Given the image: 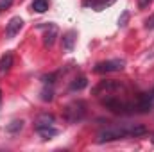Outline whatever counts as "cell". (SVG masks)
<instances>
[{
	"mask_svg": "<svg viewBox=\"0 0 154 152\" xmlns=\"http://www.w3.org/2000/svg\"><path fill=\"white\" fill-rule=\"evenodd\" d=\"M0 106H2V90H0Z\"/></svg>",
	"mask_w": 154,
	"mask_h": 152,
	"instance_id": "cell-20",
	"label": "cell"
},
{
	"mask_svg": "<svg viewBox=\"0 0 154 152\" xmlns=\"http://www.w3.org/2000/svg\"><path fill=\"white\" fill-rule=\"evenodd\" d=\"M125 66V61L124 59H111V61H102V63H97L93 72L95 74H109V72H120L124 70Z\"/></svg>",
	"mask_w": 154,
	"mask_h": 152,
	"instance_id": "cell-3",
	"label": "cell"
},
{
	"mask_svg": "<svg viewBox=\"0 0 154 152\" xmlns=\"http://www.w3.org/2000/svg\"><path fill=\"white\" fill-rule=\"evenodd\" d=\"M22 129H23V120H14V122H11L7 125V132H11V134H16Z\"/></svg>",
	"mask_w": 154,
	"mask_h": 152,
	"instance_id": "cell-13",
	"label": "cell"
},
{
	"mask_svg": "<svg viewBox=\"0 0 154 152\" xmlns=\"http://www.w3.org/2000/svg\"><path fill=\"white\" fill-rule=\"evenodd\" d=\"M116 0H100V2H97V5L93 7L95 11H102V9H106V7H109L111 4H115Z\"/></svg>",
	"mask_w": 154,
	"mask_h": 152,
	"instance_id": "cell-15",
	"label": "cell"
},
{
	"mask_svg": "<svg viewBox=\"0 0 154 152\" xmlns=\"http://www.w3.org/2000/svg\"><path fill=\"white\" fill-rule=\"evenodd\" d=\"M75 39H77V32L75 31H68L63 36V48L66 52H72L74 50V45H75Z\"/></svg>",
	"mask_w": 154,
	"mask_h": 152,
	"instance_id": "cell-7",
	"label": "cell"
},
{
	"mask_svg": "<svg viewBox=\"0 0 154 152\" xmlns=\"http://www.w3.org/2000/svg\"><path fill=\"white\" fill-rule=\"evenodd\" d=\"M52 99H54V91H52V88H43V90H41V100L50 102Z\"/></svg>",
	"mask_w": 154,
	"mask_h": 152,
	"instance_id": "cell-14",
	"label": "cell"
},
{
	"mask_svg": "<svg viewBox=\"0 0 154 152\" xmlns=\"http://www.w3.org/2000/svg\"><path fill=\"white\" fill-rule=\"evenodd\" d=\"M22 25H23V20H22L20 16H13V18L9 20V23H7V27H5V36H7V38H14V36L20 32Z\"/></svg>",
	"mask_w": 154,
	"mask_h": 152,
	"instance_id": "cell-5",
	"label": "cell"
},
{
	"mask_svg": "<svg viewBox=\"0 0 154 152\" xmlns=\"http://www.w3.org/2000/svg\"><path fill=\"white\" fill-rule=\"evenodd\" d=\"M152 143H154V136H152Z\"/></svg>",
	"mask_w": 154,
	"mask_h": 152,
	"instance_id": "cell-21",
	"label": "cell"
},
{
	"mask_svg": "<svg viewBox=\"0 0 154 152\" xmlns=\"http://www.w3.org/2000/svg\"><path fill=\"white\" fill-rule=\"evenodd\" d=\"M54 123V114H48V113H41L36 120V125L34 127H45V125H52Z\"/></svg>",
	"mask_w": 154,
	"mask_h": 152,
	"instance_id": "cell-10",
	"label": "cell"
},
{
	"mask_svg": "<svg viewBox=\"0 0 154 152\" xmlns=\"http://www.w3.org/2000/svg\"><path fill=\"white\" fill-rule=\"evenodd\" d=\"M88 86V81H86V77H77L72 81V84H70V91H81V90H84Z\"/></svg>",
	"mask_w": 154,
	"mask_h": 152,
	"instance_id": "cell-11",
	"label": "cell"
},
{
	"mask_svg": "<svg viewBox=\"0 0 154 152\" xmlns=\"http://www.w3.org/2000/svg\"><path fill=\"white\" fill-rule=\"evenodd\" d=\"M11 4H13V0H0V11L2 9H9Z\"/></svg>",
	"mask_w": 154,
	"mask_h": 152,
	"instance_id": "cell-18",
	"label": "cell"
},
{
	"mask_svg": "<svg viewBox=\"0 0 154 152\" xmlns=\"http://www.w3.org/2000/svg\"><path fill=\"white\" fill-rule=\"evenodd\" d=\"M57 34H59V29L56 25H48L47 32L43 34V45L45 47H52L56 43V39H57Z\"/></svg>",
	"mask_w": 154,
	"mask_h": 152,
	"instance_id": "cell-6",
	"label": "cell"
},
{
	"mask_svg": "<svg viewBox=\"0 0 154 152\" xmlns=\"http://www.w3.org/2000/svg\"><path fill=\"white\" fill-rule=\"evenodd\" d=\"M118 90H124V84L118 81H102L100 84H97L93 88V95H108V93H115Z\"/></svg>",
	"mask_w": 154,
	"mask_h": 152,
	"instance_id": "cell-4",
	"label": "cell"
},
{
	"mask_svg": "<svg viewBox=\"0 0 154 152\" xmlns=\"http://www.w3.org/2000/svg\"><path fill=\"white\" fill-rule=\"evenodd\" d=\"M36 131H38V134L43 138V140H50V138H54V136H57V129L56 127H52V125H45V127H36Z\"/></svg>",
	"mask_w": 154,
	"mask_h": 152,
	"instance_id": "cell-8",
	"label": "cell"
},
{
	"mask_svg": "<svg viewBox=\"0 0 154 152\" xmlns=\"http://www.w3.org/2000/svg\"><path fill=\"white\" fill-rule=\"evenodd\" d=\"M84 114H86V104H84L82 100H74V102H70V104L65 108V111H63V116H65V120H66L68 123H77V122H81V120L84 118Z\"/></svg>",
	"mask_w": 154,
	"mask_h": 152,
	"instance_id": "cell-2",
	"label": "cell"
},
{
	"mask_svg": "<svg viewBox=\"0 0 154 152\" xmlns=\"http://www.w3.org/2000/svg\"><path fill=\"white\" fill-rule=\"evenodd\" d=\"M131 127H133V123H122V125L106 127V129L99 131V134H97V143H109V141H116V140L127 138V136L131 134Z\"/></svg>",
	"mask_w": 154,
	"mask_h": 152,
	"instance_id": "cell-1",
	"label": "cell"
},
{
	"mask_svg": "<svg viewBox=\"0 0 154 152\" xmlns=\"http://www.w3.org/2000/svg\"><path fill=\"white\" fill-rule=\"evenodd\" d=\"M151 4H152V0H138V7L140 9H147Z\"/></svg>",
	"mask_w": 154,
	"mask_h": 152,
	"instance_id": "cell-17",
	"label": "cell"
},
{
	"mask_svg": "<svg viewBox=\"0 0 154 152\" xmlns=\"http://www.w3.org/2000/svg\"><path fill=\"white\" fill-rule=\"evenodd\" d=\"M127 22H129V11H124L120 14V18H118V27H125Z\"/></svg>",
	"mask_w": 154,
	"mask_h": 152,
	"instance_id": "cell-16",
	"label": "cell"
},
{
	"mask_svg": "<svg viewBox=\"0 0 154 152\" xmlns=\"http://www.w3.org/2000/svg\"><path fill=\"white\" fill-rule=\"evenodd\" d=\"M145 29H154V14L145 20Z\"/></svg>",
	"mask_w": 154,
	"mask_h": 152,
	"instance_id": "cell-19",
	"label": "cell"
},
{
	"mask_svg": "<svg viewBox=\"0 0 154 152\" xmlns=\"http://www.w3.org/2000/svg\"><path fill=\"white\" fill-rule=\"evenodd\" d=\"M11 66H13V54H11V52H7V54H5V56H2V59H0V74L9 72V70H11Z\"/></svg>",
	"mask_w": 154,
	"mask_h": 152,
	"instance_id": "cell-9",
	"label": "cell"
},
{
	"mask_svg": "<svg viewBox=\"0 0 154 152\" xmlns=\"http://www.w3.org/2000/svg\"><path fill=\"white\" fill-rule=\"evenodd\" d=\"M48 0H34L32 2V11H36V13H45L47 9H48Z\"/></svg>",
	"mask_w": 154,
	"mask_h": 152,
	"instance_id": "cell-12",
	"label": "cell"
}]
</instances>
